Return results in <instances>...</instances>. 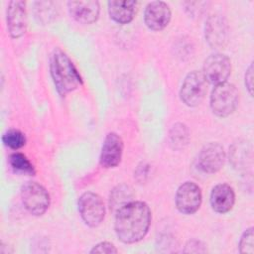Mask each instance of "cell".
Segmentation results:
<instances>
[{"label": "cell", "instance_id": "30bf717a", "mask_svg": "<svg viewBox=\"0 0 254 254\" xmlns=\"http://www.w3.org/2000/svg\"><path fill=\"white\" fill-rule=\"evenodd\" d=\"M7 28L13 39L21 38L27 31L28 17L25 1H10L6 10Z\"/></svg>", "mask_w": 254, "mask_h": 254}, {"label": "cell", "instance_id": "7402d4cb", "mask_svg": "<svg viewBox=\"0 0 254 254\" xmlns=\"http://www.w3.org/2000/svg\"><path fill=\"white\" fill-rule=\"evenodd\" d=\"M253 227L246 229L239 240V252L246 254H254V231Z\"/></svg>", "mask_w": 254, "mask_h": 254}, {"label": "cell", "instance_id": "7a4b0ae2", "mask_svg": "<svg viewBox=\"0 0 254 254\" xmlns=\"http://www.w3.org/2000/svg\"><path fill=\"white\" fill-rule=\"evenodd\" d=\"M50 72L57 91L65 95L82 85L83 80L69 57L56 49L50 58Z\"/></svg>", "mask_w": 254, "mask_h": 254}, {"label": "cell", "instance_id": "cb8c5ba5", "mask_svg": "<svg viewBox=\"0 0 254 254\" xmlns=\"http://www.w3.org/2000/svg\"><path fill=\"white\" fill-rule=\"evenodd\" d=\"M205 251H206L205 244L196 239L190 240L186 244V248L184 250V252L186 253H203Z\"/></svg>", "mask_w": 254, "mask_h": 254}, {"label": "cell", "instance_id": "3957f363", "mask_svg": "<svg viewBox=\"0 0 254 254\" xmlns=\"http://www.w3.org/2000/svg\"><path fill=\"white\" fill-rule=\"evenodd\" d=\"M239 102V93L236 86L230 82L216 84L210 94V108L214 115L218 117H227L237 108Z\"/></svg>", "mask_w": 254, "mask_h": 254}, {"label": "cell", "instance_id": "ba28073f", "mask_svg": "<svg viewBox=\"0 0 254 254\" xmlns=\"http://www.w3.org/2000/svg\"><path fill=\"white\" fill-rule=\"evenodd\" d=\"M202 201L200 188L193 182H185L176 192L175 202L178 210L183 214H193L196 212Z\"/></svg>", "mask_w": 254, "mask_h": 254}, {"label": "cell", "instance_id": "44dd1931", "mask_svg": "<svg viewBox=\"0 0 254 254\" xmlns=\"http://www.w3.org/2000/svg\"><path fill=\"white\" fill-rule=\"evenodd\" d=\"M230 159L235 167H241L246 164L248 159V152L244 142L236 143L232 146L230 151Z\"/></svg>", "mask_w": 254, "mask_h": 254}, {"label": "cell", "instance_id": "5bb4252c", "mask_svg": "<svg viewBox=\"0 0 254 254\" xmlns=\"http://www.w3.org/2000/svg\"><path fill=\"white\" fill-rule=\"evenodd\" d=\"M67 8L70 16L76 22L83 25H89L96 22L100 13V5L98 1H68Z\"/></svg>", "mask_w": 254, "mask_h": 254}, {"label": "cell", "instance_id": "4fadbf2b", "mask_svg": "<svg viewBox=\"0 0 254 254\" xmlns=\"http://www.w3.org/2000/svg\"><path fill=\"white\" fill-rule=\"evenodd\" d=\"M205 41L213 48L218 49L225 45L228 36V26L221 15H211L207 18L204 28Z\"/></svg>", "mask_w": 254, "mask_h": 254}, {"label": "cell", "instance_id": "8fae6325", "mask_svg": "<svg viewBox=\"0 0 254 254\" xmlns=\"http://www.w3.org/2000/svg\"><path fill=\"white\" fill-rule=\"evenodd\" d=\"M123 140L115 132L108 133L103 141L99 162L105 169L117 167L122 159L123 154Z\"/></svg>", "mask_w": 254, "mask_h": 254}, {"label": "cell", "instance_id": "ac0fdd59", "mask_svg": "<svg viewBox=\"0 0 254 254\" xmlns=\"http://www.w3.org/2000/svg\"><path fill=\"white\" fill-rule=\"evenodd\" d=\"M9 164L17 173L28 176H34L36 174L34 165L24 154L20 152H15L9 156Z\"/></svg>", "mask_w": 254, "mask_h": 254}, {"label": "cell", "instance_id": "7c38bea8", "mask_svg": "<svg viewBox=\"0 0 254 254\" xmlns=\"http://www.w3.org/2000/svg\"><path fill=\"white\" fill-rule=\"evenodd\" d=\"M172 12L164 1H152L147 4L144 11V22L152 31H162L170 23Z\"/></svg>", "mask_w": 254, "mask_h": 254}, {"label": "cell", "instance_id": "ffe728a7", "mask_svg": "<svg viewBox=\"0 0 254 254\" xmlns=\"http://www.w3.org/2000/svg\"><path fill=\"white\" fill-rule=\"evenodd\" d=\"M2 142L6 147L18 150L26 145L27 139L22 131L18 129H9L3 134Z\"/></svg>", "mask_w": 254, "mask_h": 254}, {"label": "cell", "instance_id": "603a6c76", "mask_svg": "<svg viewBox=\"0 0 254 254\" xmlns=\"http://www.w3.org/2000/svg\"><path fill=\"white\" fill-rule=\"evenodd\" d=\"M118 249L114 246L113 243L108 242V241H102L97 243L92 247L90 250V253H106V254H112V253H117Z\"/></svg>", "mask_w": 254, "mask_h": 254}, {"label": "cell", "instance_id": "e0dca14e", "mask_svg": "<svg viewBox=\"0 0 254 254\" xmlns=\"http://www.w3.org/2000/svg\"><path fill=\"white\" fill-rule=\"evenodd\" d=\"M190 140V133L187 126L183 123H177L172 126L169 133V144L174 150L184 149Z\"/></svg>", "mask_w": 254, "mask_h": 254}, {"label": "cell", "instance_id": "d4e9b609", "mask_svg": "<svg viewBox=\"0 0 254 254\" xmlns=\"http://www.w3.org/2000/svg\"><path fill=\"white\" fill-rule=\"evenodd\" d=\"M245 86L251 96H253V64H250L245 72Z\"/></svg>", "mask_w": 254, "mask_h": 254}, {"label": "cell", "instance_id": "5b68a950", "mask_svg": "<svg viewBox=\"0 0 254 254\" xmlns=\"http://www.w3.org/2000/svg\"><path fill=\"white\" fill-rule=\"evenodd\" d=\"M207 82L201 71L192 70L189 72L180 89V97L183 103L189 107L199 105L205 97Z\"/></svg>", "mask_w": 254, "mask_h": 254}, {"label": "cell", "instance_id": "9a60e30c", "mask_svg": "<svg viewBox=\"0 0 254 254\" xmlns=\"http://www.w3.org/2000/svg\"><path fill=\"white\" fill-rule=\"evenodd\" d=\"M235 202V192L228 184H218L212 188L210 192L211 208L217 213L230 211Z\"/></svg>", "mask_w": 254, "mask_h": 254}, {"label": "cell", "instance_id": "277c9868", "mask_svg": "<svg viewBox=\"0 0 254 254\" xmlns=\"http://www.w3.org/2000/svg\"><path fill=\"white\" fill-rule=\"evenodd\" d=\"M21 199L25 208L35 216L43 215L49 208L51 198L48 190L36 182H26L21 187Z\"/></svg>", "mask_w": 254, "mask_h": 254}, {"label": "cell", "instance_id": "52a82bcc", "mask_svg": "<svg viewBox=\"0 0 254 254\" xmlns=\"http://www.w3.org/2000/svg\"><path fill=\"white\" fill-rule=\"evenodd\" d=\"M201 72L206 82L210 84L216 85L225 82L231 72V62L223 54H212L204 61Z\"/></svg>", "mask_w": 254, "mask_h": 254}, {"label": "cell", "instance_id": "8992f818", "mask_svg": "<svg viewBox=\"0 0 254 254\" xmlns=\"http://www.w3.org/2000/svg\"><path fill=\"white\" fill-rule=\"evenodd\" d=\"M78 212L89 227H97L105 217V205L100 195L92 191L83 192L77 201Z\"/></svg>", "mask_w": 254, "mask_h": 254}, {"label": "cell", "instance_id": "d6986e66", "mask_svg": "<svg viewBox=\"0 0 254 254\" xmlns=\"http://www.w3.org/2000/svg\"><path fill=\"white\" fill-rule=\"evenodd\" d=\"M132 190L125 185H120L114 188L110 193V207L120 208L122 205L131 201Z\"/></svg>", "mask_w": 254, "mask_h": 254}, {"label": "cell", "instance_id": "9c48e42d", "mask_svg": "<svg viewBox=\"0 0 254 254\" xmlns=\"http://www.w3.org/2000/svg\"><path fill=\"white\" fill-rule=\"evenodd\" d=\"M226 154L224 148L216 142H210L204 145L198 153V168L206 174L218 172L224 165Z\"/></svg>", "mask_w": 254, "mask_h": 254}, {"label": "cell", "instance_id": "2e32d148", "mask_svg": "<svg viewBox=\"0 0 254 254\" xmlns=\"http://www.w3.org/2000/svg\"><path fill=\"white\" fill-rule=\"evenodd\" d=\"M107 6L110 18L121 25L130 23L134 19L137 10V2L133 0H110Z\"/></svg>", "mask_w": 254, "mask_h": 254}, {"label": "cell", "instance_id": "6da1fadb", "mask_svg": "<svg viewBox=\"0 0 254 254\" xmlns=\"http://www.w3.org/2000/svg\"><path fill=\"white\" fill-rule=\"evenodd\" d=\"M152 213L148 204L131 200L116 210L114 229L118 239L126 244L141 241L151 225Z\"/></svg>", "mask_w": 254, "mask_h": 254}]
</instances>
